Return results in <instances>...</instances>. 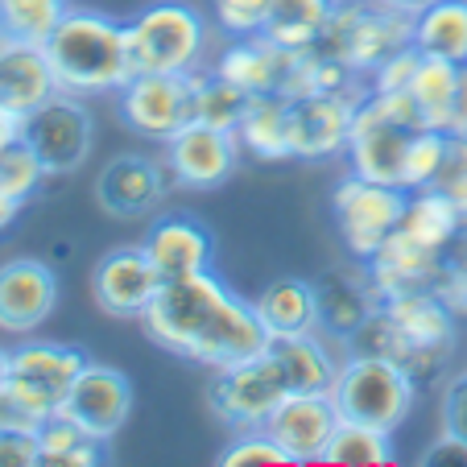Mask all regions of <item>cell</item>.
<instances>
[{
  "mask_svg": "<svg viewBox=\"0 0 467 467\" xmlns=\"http://www.w3.org/2000/svg\"><path fill=\"white\" fill-rule=\"evenodd\" d=\"M368 88L352 91H310V96H285V129H290V158L327 161L348 150L356 104Z\"/></svg>",
  "mask_w": 467,
  "mask_h": 467,
  "instance_id": "obj_13",
  "label": "cell"
},
{
  "mask_svg": "<svg viewBox=\"0 0 467 467\" xmlns=\"http://www.w3.org/2000/svg\"><path fill=\"white\" fill-rule=\"evenodd\" d=\"M0 467H42L37 431H29V426L0 431Z\"/></svg>",
  "mask_w": 467,
  "mask_h": 467,
  "instance_id": "obj_42",
  "label": "cell"
},
{
  "mask_svg": "<svg viewBox=\"0 0 467 467\" xmlns=\"http://www.w3.org/2000/svg\"><path fill=\"white\" fill-rule=\"evenodd\" d=\"M62 414L75 418L91 439L112 442L132 418V380L112 364L88 360L79 380L71 385V397H67Z\"/></svg>",
  "mask_w": 467,
  "mask_h": 467,
  "instance_id": "obj_18",
  "label": "cell"
},
{
  "mask_svg": "<svg viewBox=\"0 0 467 467\" xmlns=\"http://www.w3.org/2000/svg\"><path fill=\"white\" fill-rule=\"evenodd\" d=\"M141 248L158 265L161 282L207 274L215 265V236L194 215H161V220H153L150 232L141 236Z\"/></svg>",
  "mask_w": 467,
  "mask_h": 467,
  "instance_id": "obj_22",
  "label": "cell"
},
{
  "mask_svg": "<svg viewBox=\"0 0 467 467\" xmlns=\"http://www.w3.org/2000/svg\"><path fill=\"white\" fill-rule=\"evenodd\" d=\"M67 0H0V29L17 42H37L54 34L62 17H67Z\"/></svg>",
  "mask_w": 467,
  "mask_h": 467,
  "instance_id": "obj_35",
  "label": "cell"
},
{
  "mask_svg": "<svg viewBox=\"0 0 467 467\" xmlns=\"http://www.w3.org/2000/svg\"><path fill=\"white\" fill-rule=\"evenodd\" d=\"M21 141L37 153L46 174L67 178L88 166L91 150H96V116L83 96L58 91L21 120Z\"/></svg>",
  "mask_w": 467,
  "mask_h": 467,
  "instance_id": "obj_10",
  "label": "cell"
},
{
  "mask_svg": "<svg viewBox=\"0 0 467 467\" xmlns=\"http://www.w3.org/2000/svg\"><path fill=\"white\" fill-rule=\"evenodd\" d=\"M442 153H447V132L418 129L406 150V161H401V186L406 191H426L442 166Z\"/></svg>",
  "mask_w": 467,
  "mask_h": 467,
  "instance_id": "obj_38",
  "label": "cell"
},
{
  "mask_svg": "<svg viewBox=\"0 0 467 467\" xmlns=\"http://www.w3.org/2000/svg\"><path fill=\"white\" fill-rule=\"evenodd\" d=\"M9 426H29V431H37V426L17 410V401L9 397V389H0V431H9Z\"/></svg>",
  "mask_w": 467,
  "mask_h": 467,
  "instance_id": "obj_46",
  "label": "cell"
},
{
  "mask_svg": "<svg viewBox=\"0 0 467 467\" xmlns=\"http://www.w3.org/2000/svg\"><path fill=\"white\" fill-rule=\"evenodd\" d=\"M158 290L161 274L141 244L112 248L91 269V298L108 318H120V323H141V315L153 306Z\"/></svg>",
  "mask_w": 467,
  "mask_h": 467,
  "instance_id": "obj_15",
  "label": "cell"
},
{
  "mask_svg": "<svg viewBox=\"0 0 467 467\" xmlns=\"http://www.w3.org/2000/svg\"><path fill=\"white\" fill-rule=\"evenodd\" d=\"M50 96H58V79H54V67L46 58V46L9 37L0 50V104L26 120Z\"/></svg>",
  "mask_w": 467,
  "mask_h": 467,
  "instance_id": "obj_24",
  "label": "cell"
},
{
  "mask_svg": "<svg viewBox=\"0 0 467 467\" xmlns=\"http://www.w3.org/2000/svg\"><path fill=\"white\" fill-rule=\"evenodd\" d=\"M431 191L447 194L451 203L467 215V137H451L447 132V153H442V166L434 174Z\"/></svg>",
  "mask_w": 467,
  "mask_h": 467,
  "instance_id": "obj_40",
  "label": "cell"
},
{
  "mask_svg": "<svg viewBox=\"0 0 467 467\" xmlns=\"http://www.w3.org/2000/svg\"><path fill=\"white\" fill-rule=\"evenodd\" d=\"M269 356L290 393H331L348 348L323 331H302V336L269 339Z\"/></svg>",
  "mask_w": 467,
  "mask_h": 467,
  "instance_id": "obj_23",
  "label": "cell"
},
{
  "mask_svg": "<svg viewBox=\"0 0 467 467\" xmlns=\"http://www.w3.org/2000/svg\"><path fill=\"white\" fill-rule=\"evenodd\" d=\"M318 463H344V467H393V434L377 431V426L360 422H339V431L331 434L323 459Z\"/></svg>",
  "mask_w": 467,
  "mask_h": 467,
  "instance_id": "obj_33",
  "label": "cell"
},
{
  "mask_svg": "<svg viewBox=\"0 0 467 467\" xmlns=\"http://www.w3.org/2000/svg\"><path fill=\"white\" fill-rule=\"evenodd\" d=\"M256 315H261L269 339L302 336V331H318V298L315 282L306 277H277L256 294Z\"/></svg>",
  "mask_w": 467,
  "mask_h": 467,
  "instance_id": "obj_27",
  "label": "cell"
},
{
  "mask_svg": "<svg viewBox=\"0 0 467 467\" xmlns=\"http://www.w3.org/2000/svg\"><path fill=\"white\" fill-rule=\"evenodd\" d=\"M339 422L344 418H339V406L331 393H285L282 406L269 414L265 431L282 442L294 463H318L331 434L339 431Z\"/></svg>",
  "mask_w": 467,
  "mask_h": 467,
  "instance_id": "obj_21",
  "label": "cell"
},
{
  "mask_svg": "<svg viewBox=\"0 0 467 467\" xmlns=\"http://www.w3.org/2000/svg\"><path fill=\"white\" fill-rule=\"evenodd\" d=\"M426 129L418 120V108L410 104L406 91H364L348 132V170L372 182L401 186V161L414 141V132Z\"/></svg>",
  "mask_w": 467,
  "mask_h": 467,
  "instance_id": "obj_6",
  "label": "cell"
},
{
  "mask_svg": "<svg viewBox=\"0 0 467 467\" xmlns=\"http://www.w3.org/2000/svg\"><path fill=\"white\" fill-rule=\"evenodd\" d=\"M447 132L451 137H467V67L459 71V88H455V99H451Z\"/></svg>",
  "mask_w": 467,
  "mask_h": 467,
  "instance_id": "obj_45",
  "label": "cell"
},
{
  "mask_svg": "<svg viewBox=\"0 0 467 467\" xmlns=\"http://www.w3.org/2000/svg\"><path fill=\"white\" fill-rule=\"evenodd\" d=\"M21 207H26V203H17L13 194H5V191H0V236H5V232H9L13 223H17Z\"/></svg>",
  "mask_w": 467,
  "mask_h": 467,
  "instance_id": "obj_48",
  "label": "cell"
},
{
  "mask_svg": "<svg viewBox=\"0 0 467 467\" xmlns=\"http://www.w3.org/2000/svg\"><path fill=\"white\" fill-rule=\"evenodd\" d=\"M132 71L141 75H194L203 71L212 21L186 0H150L124 21Z\"/></svg>",
  "mask_w": 467,
  "mask_h": 467,
  "instance_id": "obj_4",
  "label": "cell"
},
{
  "mask_svg": "<svg viewBox=\"0 0 467 467\" xmlns=\"http://www.w3.org/2000/svg\"><path fill=\"white\" fill-rule=\"evenodd\" d=\"M166 161L150 153H116L96 178V199L112 220H150L166 203Z\"/></svg>",
  "mask_w": 467,
  "mask_h": 467,
  "instance_id": "obj_17",
  "label": "cell"
},
{
  "mask_svg": "<svg viewBox=\"0 0 467 467\" xmlns=\"http://www.w3.org/2000/svg\"><path fill=\"white\" fill-rule=\"evenodd\" d=\"M418 58H422V54H418L414 46L397 50L393 58H385L377 71L368 75V88L372 91H410V79H414V71H418Z\"/></svg>",
  "mask_w": 467,
  "mask_h": 467,
  "instance_id": "obj_41",
  "label": "cell"
},
{
  "mask_svg": "<svg viewBox=\"0 0 467 467\" xmlns=\"http://www.w3.org/2000/svg\"><path fill=\"white\" fill-rule=\"evenodd\" d=\"M442 431L467 442V372L451 377V385L442 389Z\"/></svg>",
  "mask_w": 467,
  "mask_h": 467,
  "instance_id": "obj_43",
  "label": "cell"
},
{
  "mask_svg": "<svg viewBox=\"0 0 467 467\" xmlns=\"http://www.w3.org/2000/svg\"><path fill=\"white\" fill-rule=\"evenodd\" d=\"M194 75H132L116 91V112L129 132L141 141L166 145L178 129L194 124Z\"/></svg>",
  "mask_w": 467,
  "mask_h": 467,
  "instance_id": "obj_11",
  "label": "cell"
},
{
  "mask_svg": "<svg viewBox=\"0 0 467 467\" xmlns=\"http://www.w3.org/2000/svg\"><path fill=\"white\" fill-rule=\"evenodd\" d=\"M410 191L393 182H372L348 170L331 191V220H336L339 244L356 261H372L385 248V240L401 228Z\"/></svg>",
  "mask_w": 467,
  "mask_h": 467,
  "instance_id": "obj_9",
  "label": "cell"
},
{
  "mask_svg": "<svg viewBox=\"0 0 467 467\" xmlns=\"http://www.w3.org/2000/svg\"><path fill=\"white\" fill-rule=\"evenodd\" d=\"M13 141H21V116H13L9 108L0 104V150Z\"/></svg>",
  "mask_w": 467,
  "mask_h": 467,
  "instance_id": "obj_47",
  "label": "cell"
},
{
  "mask_svg": "<svg viewBox=\"0 0 467 467\" xmlns=\"http://www.w3.org/2000/svg\"><path fill=\"white\" fill-rule=\"evenodd\" d=\"M46 58L54 67L58 91L71 96H116L132 79L124 21L96 9H67V17L46 37Z\"/></svg>",
  "mask_w": 467,
  "mask_h": 467,
  "instance_id": "obj_3",
  "label": "cell"
},
{
  "mask_svg": "<svg viewBox=\"0 0 467 467\" xmlns=\"http://www.w3.org/2000/svg\"><path fill=\"white\" fill-rule=\"evenodd\" d=\"M455 344L459 315L434 290H414L380 298V306L356 327V336L344 348L360 356H389L418 385H426V380H439L451 368Z\"/></svg>",
  "mask_w": 467,
  "mask_h": 467,
  "instance_id": "obj_2",
  "label": "cell"
},
{
  "mask_svg": "<svg viewBox=\"0 0 467 467\" xmlns=\"http://www.w3.org/2000/svg\"><path fill=\"white\" fill-rule=\"evenodd\" d=\"M418 463H422V467H467V442L459 439V434L442 431L439 439L422 451V459H418Z\"/></svg>",
  "mask_w": 467,
  "mask_h": 467,
  "instance_id": "obj_44",
  "label": "cell"
},
{
  "mask_svg": "<svg viewBox=\"0 0 467 467\" xmlns=\"http://www.w3.org/2000/svg\"><path fill=\"white\" fill-rule=\"evenodd\" d=\"M88 352L71 344H54V339H34L26 336L13 348L9 360V397L17 401V410L34 426H42L46 418L62 414L71 385L79 380Z\"/></svg>",
  "mask_w": 467,
  "mask_h": 467,
  "instance_id": "obj_8",
  "label": "cell"
},
{
  "mask_svg": "<svg viewBox=\"0 0 467 467\" xmlns=\"http://www.w3.org/2000/svg\"><path fill=\"white\" fill-rule=\"evenodd\" d=\"M194 83H199V91H194V120L236 132L240 116H244V108H248V99L253 96H244V91L232 88L228 79H220L212 67L194 71Z\"/></svg>",
  "mask_w": 467,
  "mask_h": 467,
  "instance_id": "obj_34",
  "label": "cell"
},
{
  "mask_svg": "<svg viewBox=\"0 0 467 467\" xmlns=\"http://www.w3.org/2000/svg\"><path fill=\"white\" fill-rule=\"evenodd\" d=\"M269 0H212V26L223 37H253L265 34Z\"/></svg>",
  "mask_w": 467,
  "mask_h": 467,
  "instance_id": "obj_39",
  "label": "cell"
},
{
  "mask_svg": "<svg viewBox=\"0 0 467 467\" xmlns=\"http://www.w3.org/2000/svg\"><path fill=\"white\" fill-rule=\"evenodd\" d=\"M410 46L467 67V0H431L410 13Z\"/></svg>",
  "mask_w": 467,
  "mask_h": 467,
  "instance_id": "obj_26",
  "label": "cell"
},
{
  "mask_svg": "<svg viewBox=\"0 0 467 467\" xmlns=\"http://www.w3.org/2000/svg\"><path fill=\"white\" fill-rule=\"evenodd\" d=\"M459 62H447V58H431L422 54L418 58V71L410 79V104L418 108V120L426 129H439L447 132V120H451V99H455V88H459Z\"/></svg>",
  "mask_w": 467,
  "mask_h": 467,
  "instance_id": "obj_30",
  "label": "cell"
},
{
  "mask_svg": "<svg viewBox=\"0 0 467 467\" xmlns=\"http://www.w3.org/2000/svg\"><path fill=\"white\" fill-rule=\"evenodd\" d=\"M298 54L302 50H285V46L269 42L265 34L223 37V50L215 54L207 67L253 99L256 96H290L294 75H298Z\"/></svg>",
  "mask_w": 467,
  "mask_h": 467,
  "instance_id": "obj_16",
  "label": "cell"
},
{
  "mask_svg": "<svg viewBox=\"0 0 467 467\" xmlns=\"http://www.w3.org/2000/svg\"><path fill=\"white\" fill-rule=\"evenodd\" d=\"M410 46V13L393 9L385 0H336L323 34L310 50L336 58L344 71L360 83L377 71L385 58Z\"/></svg>",
  "mask_w": 467,
  "mask_h": 467,
  "instance_id": "obj_5",
  "label": "cell"
},
{
  "mask_svg": "<svg viewBox=\"0 0 467 467\" xmlns=\"http://www.w3.org/2000/svg\"><path fill=\"white\" fill-rule=\"evenodd\" d=\"M46 178L50 174H46V166L37 161V153L26 141H13L0 150V191L13 194L17 203H29Z\"/></svg>",
  "mask_w": 467,
  "mask_h": 467,
  "instance_id": "obj_37",
  "label": "cell"
},
{
  "mask_svg": "<svg viewBox=\"0 0 467 467\" xmlns=\"http://www.w3.org/2000/svg\"><path fill=\"white\" fill-rule=\"evenodd\" d=\"M315 298H318V331L339 344L356 336V327L380 306V290L368 274V261L348 256L344 265L327 269L315 282Z\"/></svg>",
  "mask_w": 467,
  "mask_h": 467,
  "instance_id": "obj_20",
  "label": "cell"
},
{
  "mask_svg": "<svg viewBox=\"0 0 467 467\" xmlns=\"http://www.w3.org/2000/svg\"><path fill=\"white\" fill-rule=\"evenodd\" d=\"M331 9H336V0H269L265 37L285 46V50H310L323 34Z\"/></svg>",
  "mask_w": 467,
  "mask_h": 467,
  "instance_id": "obj_31",
  "label": "cell"
},
{
  "mask_svg": "<svg viewBox=\"0 0 467 467\" xmlns=\"http://www.w3.org/2000/svg\"><path fill=\"white\" fill-rule=\"evenodd\" d=\"M37 447H42V467H99L108 463V442L91 439L75 418L54 414L37 426Z\"/></svg>",
  "mask_w": 467,
  "mask_h": 467,
  "instance_id": "obj_32",
  "label": "cell"
},
{
  "mask_svg": "<svg viewBox=\"0 0 467 467\" xmlns=\"http://www.w3.org/2000/svg\"><path fill=\"white\" fill-rule=\"evenodd\" d=\"M5 42H9V34H5V29H0V50H5Z\"/></svg>",
  "mask_w": 467,
  "mask_h": 467,
  "instance_id": "obj_51",
  "label": "cell"
},
{
  "mask_svg": "<svg viewBox=\"0 0 467 467\" xmlns=\"http://www.w3.org/2000/svg\"><path fill=\"white\" fill-rule=\"evenodd\" d=\"M9 360H13V348L0 344V389L9 385Z\"/></svg>",
  "mask_w": 467,
  "mask_h": 467,
  "instance_id": "obj_49",
  "label": "cell"
},
{
  "mask_svg": "<svg viewBox=\"0 0 467 467\" xmlns=\"http://www.w3.org/2000/svg\"><path fill=\"white\" fill-rule=\"evenodd\" d=\"M385 5H393V9H401V13H414V9H422V5H431V0H385Z\"/></svg>",
  "mask_w": 467,
  "mask_h": 467,
  "instance_id": "obj_50",
  "label": "cell"
},
{
  "mask_svg": "<svg viewBox=\"0 0 467 467\" xmlns=\"http://www.w3.org/2000/svg\"><path fill=\"white\" fill-rule=\"evenodd\" d=\"M401 232L414 236L418 244L434 248V253H447V248L467 232V215L451 203L447 194L426 186V191H410L406 215H401Z\"/></svg>",
  "mask_w": 467,
  "mask_h": 467,
  "instance_id": "obj_28",
  "label": "cell"
},
{
  "mask_svg": "<svg viewBox=\"0 0 467 467\" xmlns=\"http://www.w3.org/2000/svg\"><path fill=\"white\" fill-rule=\"evenodd\" d=\"M331 397L339 406L344 422L377 426V431L397 434L414 414L418 380L389 356H360L348 352L339 364V377L331 385Z\"/></svg>",
  "mask_w": 467,
  "mask_h": 467,
  "instance_id": "obj_7",
  "label": "cell"
},
{
  "mask_svg": "<svg viewBox=\"0 0 467 467\" xmlns=\"http://www.w3.org/2000/svg\"><path fill=\"white\" fill-rule=\"evenodd\" d=\"M141 327L161 352L212 372L269 348V331L256 306L240 298L215 269L161 282L153 306L141 315Z\"/></svg>",
  "mask_w": 467,
  "mask_h": 467,
  "instance_id": "obj_1",
  "label": "cell"
},
{
  "mask_svg": "<svg viewBox=\"0 0 467 467\" xmlns=\"http://www.w3.org/2000/svg\"><path fill=\"white\" fill-rule=\"evenodd\" d=\"M58 306V277L37 256H13L0 265V331L26 339Z\"/></svg>",
  "mask_w": 467,
  "mask_h": 467,
  "instance_id": "obj_19",
  "label": "cell"
},
{
  "mask_svg": "<svg viewBox=\"0 0 467 467\" xmlns=\"http://www.w3.org/2000/svg\"><path fill=\"white\" fill-rule=\"evenodd\" d=\"M290 393L277 372L274 356L265 348L261 356H248L240 364L215 368L207 380V406L228 431H248V426H265L269 414L282 406V397Z\"/></svg>",
  "mask_w": 467,
  "mask_h": 467,
  "instance_id": "obj_12",
  "label": "cell"
},
{
  "mask_svg": "<svg viewBox=\"0 0 467 467\" xmlns=\"http://www.w3.org/2000/svg\"><path fill=\"white\" fill-rule=\"evenodd\" d=\"M442 256L447 253H434V248L418 244L414 236H406V232L397 228L393 236L385 240V248L368 261V274H372V282H377L380 298L414 294V290H439Z\"/></svg>",
  "mask_w": 467,
  "mask_h": 467,
  "instance_id": "obj_25",
  "label": "cell"
},
{
  "mask_svg": "<svg viewBox=\"0 0 467 467\" xmlns=\"http://www.w3.org/2000/svg\"><path fill=\"white\" fill-rule=\"evenodd\" d=\"M240 150L256 161H290V129H285V96H256L248 99L236 124Z\"/></svg>",
  "mask_w": 467,
  "mask_h": 467,
  "instance_id": "obj_29",
  "label": "cell"
},
{
  "mask_svg": "<svg viewBox=\"0 0 467 467\" xmlns=\"http://www.w3.org/2000/svg\"><path fill=\"white\" fill-rule=\"evenodd\" d=\"M220 467H282L294 463L285 447L265 431V426H248V431H232V442L215 455Z\"/></svg>",
  "mask_w": 467,
  "mask_h": 467,
  "instance_id": "obj_36",
  "label": "cell"
},
{
  "mask_svg": "<svg viewBox=\"0 0 467 467\" xmlns=\"http://www.w3.org/2000/svg\"><path fill=\"white\" fill-rule=\"evenodd\" d=\"M240 158V137L232 129H215V124L194 120L178 129L166 145H161V161L174 186L182 191H220L232 174H236Z\"/></svg>",
  "mask_w": 467,
  "mask_h": 467,
  "instance_id": "obj_14",
  "label": "cell"
}]
</instances>
